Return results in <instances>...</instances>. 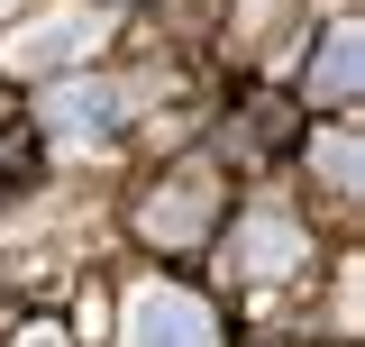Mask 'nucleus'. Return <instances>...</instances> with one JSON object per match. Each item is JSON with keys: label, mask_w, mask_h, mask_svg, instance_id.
I'll return each mask as SVG.
<instances>
[{"label": "nucleus", "mask_w": 365, "mask_h": 347, "mask_svg": "<svg viewBox=\"0 0 365 347\" xmlns=\"http://www.w3.org/2000/svg\"><path fill=\"white\" fill-rule=\"evenodd\" d=\"M356 64H365V28H356V19H338L329 46L311 55V91H319V101H356V83H365Z\"/></svg>", "instance_id": "423d86ee"}, {"label": "nucleus", "mask_w": 365, "mask_h": 347, "mask_svg": "<svg viewBox=\"0 0 365 347\" xmlns=\"http://www.w3.org/2000/svg\"><path fill=\"white\" fill-rule=\"evenodd\" d=\"M119 119V91L101 83V74H64V83L46 91V137H101Z\"/></svg>", "instance_id": "7ed1b4c3"}, {"label": "nucleus", "mask_w": 365, "mask_h": 347, "mask_svg": "<svg viewBox=\"0 0 365 347\" xmlns=\"http://www.w3.org/2000/svg\"><path fill=\"white\" fill-rule=\"evenodd\" d=\"M128 347H220V320H210L201 293L155 283V293H137V302H128Z\"/></svg>", "instance_id": "f03ea898"}, {"label": "nucleus", "mask_w": 365, "mask_h": 347, "mask_svg": "<svg viewBox=\"0 0 365 347\" xmlns=\"http://www.w3.org/2000/svg\"><path fill=\"white\" fill-rule=\"evenodd\" d=\"M0 9H9V0H0Z\"/></svg>", "instance_id": "1a4fd4ad"}, {"label": "nucleus", "mask_w": 365, "mask_h": 347, "mask_svg": "<svg viewBox=\"0 0 365 347\" xmlns=\"http://www.w3.org/2000/svg\"><path fill=\"white\" fill-rule=\"evenodd\" d=\"M319 165H329V183H338V192H356V137H347V129L319 137Z\"/></svg>", "instance_id": "0eeeda50"}, {"label": "nucleus", "mask_w": 365, "mask_h": 347, "mask_svg": "<svg viewBox=\"0 0 365 347\" xmlns=\"http://www.w3.org/2000/svg\"><path fill=\"white\" fill-rule=\"evenodd\" d=\"M228 265H237L247 283H256V274H283V265H302V219H292V211H247Z\"/></svg>", "instance_id": "20e7f679"}, {"label": "nucleus", "mask_w": 365, "mask_h": 347, "mask_svg": "<svg viewBox=\"0 0 365 347\" xmlns=\"http://www.w3.org/2000/svg\"><path fill=\"white\" fill-rule=\"evenodd\" d=\"M19 347H64V329H28V338H19Z\"/></svg>", "instance_id": "6e6552de"}, {"label": "nucleus", "mask_w": 365, "mask_h": 347, "mask_svg": "<svg viewBox=\"0 0 365 347\" xmlns=\"http://www.w3.org/2000/svg\"><path fill=\"white\" fill-rule=\"evenodd\" d=\"M83 55H101V9H64V19H37V28H9L0 37V64L9 74H73Z\"/></svg>", "instance_id": "f257e3e1"}, {"label": "nucleus", "mask_w": 365, "mask_h": 347, "mask_svg": "<svg viewBox=\"0 0 365 347\" xmlns=\"http://www.w3.org/2000/svg\"><path fill=\"white\" fill-rule=\"evenodd\" d=\"M155 247H201V228H210V183L201 174H182V183H165L155 201H146V219H137Z\"/></svg>", "instance_id": "39448f33"}]
</instances>
